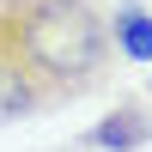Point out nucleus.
<instances>
[{
    "mask_svg": "<svg viewBox=\"0 0 152 152\" xmlns=\"http://www.w3.org/2000/svg\"><path fill=\"white\" fill-rule=\"evenodd\" d=\"M0 55L37 85L43 110L79 104L104 91L116 49H110L104 0H0Z\"/></svg>",
    "mask_w": 152,
    "mask_h": 152,
    "instance_id": "obj_1",
    "label": "nucleus"
},
{
    "mask_svg": "<svg viewBox=\"0 0 152 152\" xmlns=\"http://www.w3.org/2000/svg\"><path fill=\"white\" fill-rule=\"evenodd\" d=\"M85 146H97V152H134V146H152V104H116L91 134H85Z\"/></svg>",
    "mask_w": 152,
    "mask_h": 152,
    "instance_id": "obj_2",
    "label": "nucleus"
},
{
    "mask_svg": "<svg viewBox=\"0 0 152 152\" xmlns=\"http://www.w3.org/2000/svg\"><path fill=\"white\" fill-rule=\"evenodd\" d=\"M110 49L122 61H134V67H152V12L140 0H122L110 12Z\"/></svg>",
    "mask_w": 152,
    "mask_h": 152,
    "instance_id": "obj_3",
    "label": "nucleus"
},
{
    "mask_svg": "<svg viewBox=\"0 0 152 152\" xmlns=\"http://www.w3.org/2000/svg\"><path fill=\"white\" fill-rule=\"evenodd\" d=\"M24 116H43V97H37V85L0 55V128H12V122H24Z\"/></svg>",
    "mask_w": 152,
    "mask_h": 152,
    "instance_id": "obj_4",
    "label": "nucleus"
}]
</instances>
